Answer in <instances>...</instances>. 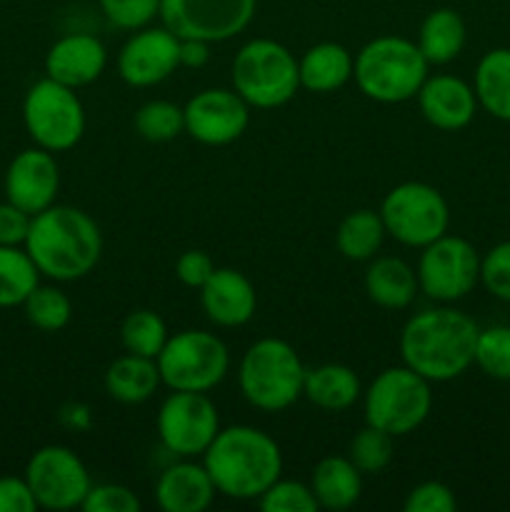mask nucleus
<instances>
[{"mask_svg":"<svg viewBox=\"0 0 510 512\" xmlns=\"http://www.w3.org/2000/svg\"><path fill=\"white\" fill-rule=\"evenodd\" d=\"M478 335V323L463 310L448 308V303L428 308L400 330V358L428 383H448L475 363Z\"/></svg>","mask_w":510,"mask_h":512,"instance_id":"obj_1","label":"nucleus"},{"mask_svg":"<svg viewBox=\"0 0 510 512\" xmlns=\"http://www.w3.org/2000/svg\"><path fill=\"white\" fill-rule=\"evenodd\" d=\"M25 250L40 275L55 283H73L93 273L103 255V233L85 210L50 205L30 220Z\"/></svg>","mask_w":510,"mask_h":512,"instance_id":"obj_2","label":"nucleus"},{"mask_svg":"<svg viewBox=\"0 0 510 512\" xmlns=\"http://www.w3.org/2000/svg\"><path fill=\"white\" fill-rule=\"evenodd\" d=\"M215 490L233 500H258L283 475L280 445L253 425L220 428L203 453Z\"/></svg>","mask_w":510,"mask_h":512,"instance_id":"obj_3","label":"nucleus"},{"mask_svg":"<svg viewBox=\"0 0 510 512\" xmlns=\"http://www.w3.org/2000/svg\"><path fill=\"white\" fill-rule=\"evenodd\" d=\"M430 63L418 43L400 35H380L358 50L353 78L365 98L383 105L405 103L418 95Z\"/></svg>","mask_w":510,"mask_h":512,"instance_id":"obj_4","label":"nucleus"},{"mask_svg":"<svg viewBox=\"0 0 510 512\" xmlns=\"http://www.w3.org/2000/svg\"><path fill=\"white\" fill-rule=\"evenodd\" d=\"M305 370L308 368L290 343L280 338L255 340L240 360V393L253 408L280 413L303 398Z\"/></svg>","mask_w":510,"mask_h":512,"instance_id":"obj_5","label":"nucleus"},{"mask_svg":"<svg viewBox=\"0 0 510 512\" xmlns=\"http://www.w3.org/2000/svg\"><path fill=\"white\" fill-rule=\"evenodd\" d=\"M230 80L250 108H280L300 90L298 58L278 40L253 38L235 53Z\"/></svg>","mask_w":510,"mask_h":512,"instance_id":"obj_6","label":"nucleus"},{"mask_svg":"<svg viewBox=\"0 0 510 512\" xmlns=\"http://www.w3.org/2000/svg\"><path fill=\"white\" fill-rule=\"evenodd\" d=\"M365 423L393 438L415 433L433 410L430 383L408 365L385 368L363 393Z\"/></svg>","mask_w":510,"mask_h":512,"instance_id":"obj_7","label":"nucleus"},{"mask_svg":"<svg viewBox=\"0 0 510 512\" xmlns=\"http://www.w3.org/2000/svg\"><path fill=\"white\" fill-rule=\"evenodd\" d=\"M23 123L38 148L65 153L83 140L85 108L75 88L45 75L25 93Z\"/></svg>","mask_w":510,"mask_h":512,"instance_id":"obj_8","label":"nucleus"},{"mask_svg":"<svg viewBox=\"0 0 510 512\" xmlns=\"http://www.w3.org/2000/svg\"><path fill=\"white\" fill-rule=\"evenodd\" d=\"M155 363L163 385L170 390L208 393L228 375L230 353L218 335L205 330H183L170 335Z\"/></svg>","mask_w":510,"mask_h":512,"instance_id":"obj_9","label":"nucleus"},{"mask_svg":"<svg viewBox=\"0 0 510 512\" xmlns=\"http://www.w3.org/2000/svg\"><path fill=\"white\" fill-rule=\"evenodd\" d=\"M385 233L408 248H420L448 233L450 208L435 185L408 180L395 185L380 203Z\"/></svg>","mask_w":510,"mask_h":512,"instance_id":"obj_10","label":"nucleus"},{"mask_svg":"<svg viewBox=\"0 0 510 512\" xmlns=\"http://www.w3.org/2000/svg\"><path fill=\"white\" fill-rule=\"evenodd\" d=\"M415 273L425 298L435 303H455L473 293L480 283V255L470 240L445 233L425 245Z\"/></svg>","mask_w":510,"mask_h":512,"instance_id":"obj_11","label":"nucleus"},{"mask_svg":"<svg viewBox=\"0 0 510 512\" xmlns=\"http://www.w3.org/2000/svg\"><path fill=\"white\" fill-rule=\"evenodd\" d=\"M158 438L175 458H198L220 433V415L208 393L173 390L155 418Z\"/></svg>","mask_w":510,"mask_h":512,"instance_id":"obj_12","label":"nucleus"},{"mask_svg":"<svg viewBox=\"0 0 510 512\" xmlns=\"http://www.w3.org/2000/svg\"><path fill=\"white\" fill-rule=\"evenodd\" d=\"M255 8L258 0H160L158 18L178 38L213 45L243 33Z\"/></svg>","mask_w":510,"mask_h":512,"instance_id":"obj_13","label":"nucleus"},{"mask_svg":"<svg viewBox=\"0 0 510 512\" xmlns=\"http://www.w3.org/2000/svg\"><path fill=\"white\" fill-rule=\"evenodd\" d=\"M25 480L38 500V508L55 512L80 508L93 488L85 463L65 445H45L35 450L25 465Z\"/></svg>","mask_w":510,"mask_h":512,"instance_id":"obj_14","label":"nucleus"},{"mask_svg":"<svg viewBox=\"0 0 510 512\" xmlns=\"http://www.w3.org/2000/svg\"><path fill=\"white\" fill-rule=\"evenodd\" d=\"M185 133L203 145H230L248 130L250 105L235 90L205 88L185 103Z\"/></svg>","mask_w":510,"mask_h":512,"instance_id":"obj_15","label":"nucleus"},{"mask_svg":"<svg viewBox=\"0 0 510 512\" xmlns=\"http://www.w3.org/2000/svg\"><path fill=\"white\" fill-rule=\"evenodd\" d=\"M180 68V38L165 25L135 30L118 53V73L130 88H153Z\"/></svg>","mask_w":510,"mask_h":512,"instance_id":"obj_16","label":"nucleus"},{"mask_svg":"<svg viewBox=\"0 0 510 512\" xmlns=\"http://www.w3.org/2000/svg\"><path fill=\"white\" fill-rule=\"evenodd\" d=\"M60 190L58 160L50 150L28 148L10 160L5 170V200L28 215L43 213L55 205Z\"/></svg>","mask_w":510,"mask_h":512,"instance_id":"obj_17","label":"nucleus"},{"mask_svg":"<svg viewBox=\"0 0 510 512\" xmlns=\"http://www.w3.org/2000/svg\"><path fill=\"white\" fill-rule=\"evenodd\" d=\"M415 98H418L423 118L433 128L448 130V133L468 128L480 108L473 85L448 73L428 75Z\"/></svg>","mask_w":510,"mask_h":512,"instance_id":"obj_18","label":"nucleus"},{"mask_svg":"<svg viewBox=\"0 0 510 512\" xmlns=\"http://www.w3.org/2000/svg\"><path fill=\"white\" fill-rule=\"evenodd\" d=\"M108 65V50L95 35L70 33L50 45L45 55V75L68 88L95 83Z\"/></svg>","mask_w":510,"mask_h":512,"instance_id":"obj_19","label":"nucleus"},{"mask_svg":"<svg viewBox=\"0 0 510 512\" xmlns=\"http://www.w3.org/2000/svg\"><path fill=\"white\" fill-rule=\"evenodd\" d=\"M200 305L205 318L218 328H240L258 308L253 283L235 268H215L208 283L200 288Z\"/></svg>","mask_w":510,"mask_h":512,"instance_id":"obj_20","label":"nucleus"},{"mask_svg":"<svg viewBox=\"0 0 510 512\" xmlns=\"http://www.w3.org/2000/svg\"><path fill=\"white\" fill-rule=\"evenodd\" d=\"M215 483L203 463L180 458L158 475L155 503L165 512H203L213 505Z\"/></svg>","mask_w":510,"mask_h":512,"instance_id":"obj_21","label":"nucleus"},{"mask_svg":"<svg viewBox=\"0 0 510 512\" xmlns=\"http://www.w3.org/2000/svg\"><path fill=\"white\" fill-rule=\"evenodd\" d=\"M310 490L323 510H350L363 495V473L343 455H328L310 475Z\"/></svg>","mask_w":510,"mask_h":512,"instance_id":"obj_22","label":"nucleus"},{"mask_svg":"<svg viewBox=\"0 0 510 512\" xmlns=\"http://www.w3.org/2000/svg\"><path fill=\"white\" fill-rule=\"evenodd\" d=\"M418 290V273L405 260L393 255L373 258L365 270V293L385 310L408 308Z\"/></svg>","mask_w":510,"mask_h":512,"instance_id":"obj_23","label":"nucleus"},{"mask_svg":"<svg viewBox=\"0 0 510 512\" xmlns=\"http://www.w3.org/2000/svg\"><path fill=\"white\" fill-rule=\"evenodd\" d=\"M105 393L123 405H140L153 398L163 385L158 363L153 358L125 353L105 370Z\"/></svg>","mask_w":510,"mask_h":512,"instance_id":"obj_24","label":"nucleus"},{"mask_svg":"<svg viewBox=\"0 0 510 512\" xmlns=\"http://www.w3.org/2000/svg\"><path fill=\"white\" fill-rule=\"evenodd\" d=\"M363 395L360 378L353 368L340 363H325L313 370H305L303 398L325 413H343L353 408Z\"/></svg>","mask_w":510,"mask_h":512,"instance_id":"obj_25","label":"nucleus"},{"mask_svg":"<svg viewBox=\"0 0 510 512\" xmlns=\"http://www.w3.org/2000/svg\"><path fill=\"white\" fill-rule=\"evenodd\" d=\"M355 58L340 43H315L298 60L300 88L310 93H335L353 78Z\"/></svg>","mask_w":510,"mask_h":512,"instance_id":"obj_26","label":"nucleus"},{"mask_svg":"<svg viewBox=\"0 0 510 512\" xmlns=\"http://www.w3.org/2000/svg\"><path fill=\"white\" fill-rule=\"evenodd\" d=\"M465 40H468V30L458 10L435 8L420 23L415 43L430 65H448L463 53Z\"/></svg>","mask_w":510,"mask_h":512,"instance_id":"obj_27","label":"nucleus"},{"mask_svg":"<svg viewBox=\"0 0 510 512\" xmlns=\"http://www.w3.org/2000/svg\"><path fill=\"white\" fill-rule=\"evenodd\" d=\"M473 90L485 113L510 123V48L488 50L478 60Z\"/></svg>","mask_w":510,"mask_h":512,"instance_id":"obj_28","label":"nucleus"},{"mask_svg":"<svg viewBox=\"0 0 510 512\" xmlns=\"http://www.w3.org/2000/svg\"><path fill=\"white\" fill-rule=\"evenodd\" d=\"M385 235L388 233H385L380 213L370 208H360L340 220L338 233H335V245L343 253V258L353 260V263H365V260L375 258Z\"/></svg>","mask_w":510,"mask_h":512,"instance_id":"obj_29","label":"nucleus"},{"mask_svg":"<svg viewBox=\"0 0 510 512\" xmlns=\"http://www.w3.org/2000/svg\"><path fill=\"white\" fill-rule=\"evenodd\" d=\"M40 285V270L23 245H0V308L23 305Z\"/></svg>","mask_w":510,"mask_h":512,"instance_id":"obj_30","label":"nucleus"},{"mask_svg":"<svg viewBox=\"0 0 510 512\" xmlns=\"http://www.w3.org/2000/svg\"><path fill=\"white\" fill-rule=\"evenodd\" d=\"M168 338V325L153 310H133L125 315L123 325H120V343H123L125 353L143 355V358H158Z\"/></svg>","mask_w":510,"mask_h":512,"instance_id":"obj_31","label":"nucleus"},{"mask_svg":"<svg viewBox=\"0 0 510 512\" xmlns=\"http://www.w3.org/2000/svg\"><path fill=\"white\" fill-rule=\"evenodd\" d=\"M25 318L43 333H60L73 318V303L55 285H38L23 303Z\"/></svg>","mask_w":510,"mask_h":512,"instance_id":"obj_32","label":"nucleus"},{"mask_svg":"<svg viewBox=\"0 0 510 512\" xmlns=\"http://www.w3.org/2000/svg\"><path fill=\"white\" fill-rule=\"evenodd\" d=\"M133 125L148 143H170L185 133V110L170 100H148L138 108Z\"/></svg>","mask_w":510,"mask_h":512,"instance_id":"obj_33","label":"nucleus"},{"mask_svg":"<svg viewBox=\"0 0 510 512\" xmlns=\"http://www.w3.org/2000/svg\"><path fill=\"white\" fill-rule=\"evenodd\" d=\"M393 435L365 423L348 445V458L363 475H378L393 460Z\"/></svg>","mask_w":510,"mask_h":512,"instance_id":"obj_34","label":"nucleus"},{"mask_svg":"<svg viewBox=\"0 0 510 512\" xmlns=\"http://www.w3.org/2000/svg\"><path fill=\"white\" fill-rule=\"evenodd\" d=\"M475 365L488 378L510 383V325L480 328L475 345Z\"/></svg>","mask_w":510,"mask_h":512,"instance_id":"obj_35","label":"nucleus"},{"mask_svg":"<svg viewBox=\"0 0 510 512\" xmlns=\"http://www.w3.org/2000/svg\"><path fill=\"white\" fill-rule=\"evenodd\" d=\"M260 510L265 512H315L320 510L310 485L298 480L278 478L263 495L258 498Z\"/></svg>","mask_w":510,"mask_h":512,"instance_id":"obj_36","label":"nucleus"},{"mask_svg":"<svg viewBox=\"0 0 510 512\" xmlns=\"http://www.w3.org/2000/svg\"><path fill=\"white\" fill-rule=\"evenodd\" d=\"M105 18L123 30H140L160 15V0H98Z\"/></svg>","mask_w":510,"mask_h":512,"instance_id":"obj_37","label":"nucleus"},{"mask_svg":"<svg viewBox=\"0 0 510 512\" xmlns=\"http://www.w3.org/2000/svg\"><path fill=\"white\" fill-rule=\"evenodd\" d=\"M480 283L493 298L510 303V240L493 245L480 258Z\"/></svg>","mask_w":510,"mask_h":512,"instance_id":"obj_38","label":"nucleus"},{"mask_svg":"<svg viewBox=\"0 0 510 512\" xmlns=\"http://www.w3.org/2000/svg\"><path fill=\"white\" fill-rule=\"evenodd\" d=\"M85 512H138L140 500L130 488L118 483H100L93 485L85 495L83 505Z\"/></svg>","mask_w":510,"mask_h":512,"instance_id":"obj_39","label":"nucleus"},{"mask_svg":"<svg viewBox=\"0 0 510 512\" xmlns=\"http://www.w3.org/2000/svg\"><path fill=\"white\" fill-rule=\"evenodd\" d=\"M458 508L455 493L440 480H425V483L415 485L405 498V512H453Z\"/></svg>","mask_w":510,"mask_h":512,"instance_id":"obj_40","label":"nucleus"},{"mask_svg":"<svg viewBox=\"0 0 510 512\" xmlns=\"http://www.w3.org/2000/svg\"><path fill=\"white\" fill-rule=\"evenodd\" d=\"M213 270L215 263L205 250H185L178 258V263H175V278L183 285H188V288L200 290L208 283Z\"/></svg>","mask_w":510,"mask_h":512,"instance_id":"obj_41","label":"nucleus"},{"mask_svg":"<svg viewBox=\"0 0 510 512\" xmlns=\"http://www.w3.org/2000/svg\"><path fill=\"white\" fill-rule=\"evenodd\" d=\"M38 500L30 490L28 480L15 478V475H3L0 478V512H35Z\"/></svg>","mask_w":510,"mask_h":512,"instance_id":"obj_42","label":"nucleus"},{"mask_svg":"<svg viewBox=\"0 0 510 512\" xmlns=\"http://www.w3.org/2000/svg\"><path fill=\"white\" fill-rule=\"evenodd\" d=\"M30 220H33V215L20 210L10 200L0 203V245H25Z\"/></svg>","mask_w":510,"mask_h":512,"instance_id":"obj_43","label":"nucleus"},{"mask_svg":"<svg viewBox=\"0 0 510 512\" xmlns=\"http://www.w3.org/2000/svg\"><path fill=\"white\" fill-rule=\"evenodd\" d=\"M210 60V43L193 38H180V65L183 68H203Z\"/></svg>","mask_w":510,"mask_h":512,"instance_id":"obj_44","label":"nucleus"},{"mask_svg":"<svg viewBox=\"0 0 510 512\" xmlns=\"http://www.w3.org/2000/svg\"><path fill=\"white\" fill-rule=\"evenodd\" d=\"M60 423L68 425L73 430H88L90 428V410L83 403H70L60 410Z\"/></svg>","mask_w":510,"mask_h":512,"instance_id":"obj_45","label":"nucleus"}]
</instances>
